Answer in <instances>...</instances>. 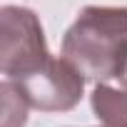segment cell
<instances>
[{"label":"cell","instance_id":"obj_2","mask_svg":"<svg viewBox=\"0 0 127 127\" xmlns=\"http://www.w3.org/2000/svg\"><path fill=\"white\" fill-rule=\"evenodd\" d=\"M52 60L40 18L30 8L3 5L0 10V72L5 80H23Z\"/></svg>","mask_w":127,"mask_h":127},{"label":"cell","instance_id":"obj_6","mask_svg":"<svg viewBox=\"0 0 127 127\" xmlns=\"http://www.w3.org/2000/svg\"><path fill=\"white\" fill-rule=\"evenodd\" d=\"M117 82H120V87L122 90H127V55H125V60H122V67H120V72H117V77H115Z\"/></svg>","mask_w":127,"mask_h":127},{"label":"cell","instance_id":"obj_4","mask_svg":"<svg viewBox=\"0 0 127 127\" xmlns=\"http://www.w3.org/2000/svg\"><path fill=\"white\" fill-rule=\"evenodd\" d=\"M90 105L105 127H127V90L120 85L97 82L90 95Z\"/></svg>","mask_w":127,"mask_h":127},{"label":"cell","instance_id":"obj_5","mask_svg":"<svg viewBox=\"0 0 127 127\" xmlns=\"http://www.w3.org/2000/svg\"><path fill=\"white\" fill-rule=\"evenodd\" d=\"M0 95H3V127H25L30 102L25 100L20 87L13 80H3Z\"/></svg>","mask_w":127,"mask_h":127},{"label":"cell","instance_id":"obj_3","mask_svg":"<svg viewBox=\"0 0 127 127\" xmlns=\"http://www.w3.org/2000/svg\"><path fill=\"white\" fill-rule=\"evenodd\" d=\"M30 107L40 112H70L80 105L85 92V75L65 57H52L30 77L13 80Z\"/></svg>","mask_w":127,"mask_h":127},{"label":"cell","instance_id":"obj_1","mask_svg":"<svg viewBox=\"0 0 127 127\" xmlns=\"http://www.w3.org/2000/svg\"><path fill=\"white\" fill-rule=\"evenodd\" d=\"M127 55V8L87 5L62 35V57L85 80L110 82Z\"/></svg>","mask_w":127,"mask_h":127}]
</instances>
